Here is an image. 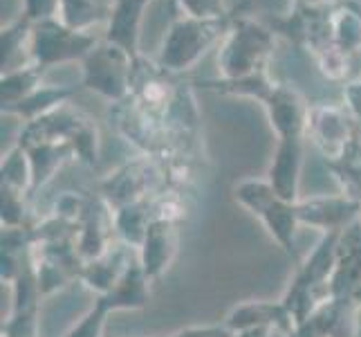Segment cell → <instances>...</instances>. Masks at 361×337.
<instances>
[{
	"instance_id": "obj_1",
	"label": "cell",
	"mask_w": 361,
	"mask_h": 337,
	"mask_svg": "<svg viewBox=\"0 0 361 337\" xmlns=\"http://www.w3.org/2000/svg\"><path fill=\"white\" fill-rule=\"evenodd\" d=\"M233 198L265 225L269 236L279 243V247L288 254L294 266L301 264L296 247V232L301 227L296 214V203L283 201L271 189V184L263 180H243L240 184H235Z\"/></svg>"
},
{
	"instance_id": "obj_2",
	"label": "cell",
	"mask_w": 361,
	"mask_h": 337,
	"mask_svg": "<svg viewBox=\"0 0 361 337\" xmlns=\"http://www.w3.org/2000/svg\"><path fill=\"white\" fill-rule=\"evenodd\" d=\"M180 236L182 232L178 220L155 216L153 223L148 225L144 241L137 247V259H140V266L146 272V277L151 279V283L157 281L171 268L180 247Z\"/></svg>"
},
{
	"instance_id": "obj_3",
	"label": "cell",
	"mask_w": 361,
	"mask_h": 337,
	"mask_svg": "<svg viewBox=\"0 0 361 337\" xmlns=\"http://www.w3.org/2000/svg\"><path fill=\"white\" fill-rule=\"evenodd\" d=\"M298 223L305 227L328 232H341L361 216V203L348 196H317L296 203Z\"/></svg>"
},
{
	"instance_id": "obj_4",
	"label": "cell",
	"mask_w": 361,
	"mask_h": 337,
	"mask_svg": "<svg viewBox=\"0 0 361 337\" xmlns=\"http://www.w3.org/2000/svg\"><path fill=\"white\" fill-rule=\"evenodd\" d=\"M222 324L235 335L247 329H258L267 326L276 333H283L288 337L294 331V319L290 310L281 302H267V299H254V302H243L235 304L229 313L222 319Z\"/></svg>"
},
{
	"instance_id": "obj_5",
	"label": "cell",
	"mask_w": 361,
	"mask_h": 337,
	"mask_svg": "<svg viewBox=\"0 0 361 337\" xmlns=\"http://www.w3.org/2000/svg\"><path fill=\"white\" fill-rule=\"evenodd\" d=\"M137 249L126 243H113L108 252L92 261H85L79 272V281H83L94 295H106L113 285L121 279V274L133 264Z\"/></svg>"
},
{
	"instance_id": "obj_6",
	"label": "cell",
	"mask_w": 361,
	"mask_h": 337,
	"mask_svg": "<svg viewBox=\"0 0 361 337\" xmlns=\"http://www.w3.org/2000/svg\"><path fill=\"white\" fill-rule=\"evenodd\" d=\"M267 182L283 201H301L298 198V184H301V144H298V137H283L276 158L271 162Z\"/></svg>"
},
{
	"instance_id": "obj_7",
	"label": "cell",
	"mask_w": 361,
	"mask_h": 337,
	"mask_svg": "<svg viewBox=\"0 0 361 337\" xmlns=\"http://www.w3.org/2000/svg\"><path fill=\"white\" fill-rule=\"evenodd\" d=\"M102 297L110 306V310H140L151 304V279L140 266V259H133V264L121 274V279Z\"/></svg>"
},
{
	"instance_id": "obj_8",
	"label": "cell",
	"mask_w": 361,
	"mask_h": 337,
	"mask_svg": "<svg viewBox=\"0 0 361 337\" xmlns=\"http://www.w3.org/2000/svg\"><path fill=\"white\" fill-rule=\"evenodd\" d=\"M353 308V304L330 297L319 304L301 324H296L288 337H337L341 333H348L345 317L350 315Z\"/></svg>"
},
{
	"instance_id": "obj_9",
	"label": "cell",
	"mask_w": 361,
	"mask_h": 337,
	"mask_svg": "<svg viewBox=\"0 0 361 337\" xmlns=\"http://www.w3.org/2000/svg\"><path fill=\"white\" fill-rule=\"evenodd\" d=\"M153 218H155V209H153V201H148V198L113 209V225L117 239L137 249L142 245L148 232V225L153 223Z\"/></svg>"
},
{
	"instance_id": "obj_10",
	"label": "cell",
	"mask_w": 361,
	"mask_h": 337,
	"mask_svg": "<svg viewBox=\"0 0 361 337\" xmlns=\"http://www.w3.org/2000/svg\"><path fill=\"white\" fill-rule=\"evenodd\" d=\"M110 313L113 310H110V306L104 299L94 297V304L88 308V313L81 319H77V324L66 333V337H104V329Z\"/></svg>"
},
{
	"instance_id": "obj_11",
	"label": "cell",
	"mask_w": 361,
	"mask_h": 337,
	"mask_svg": "<svg viewBox=\"0 0 361 337\" xmlns=\"http://www.w3.org/2000/svg\"><path fill=\"white\" fill-rule=\"evenodd\" d=\"M3 187L32 194V165L23 151H14L3 162Z\"/></svg>"
},
{
	"instance_id": "obj_12",
	"label": "cell",
	"mask_w": 361,
	"mask_h": 337,
	"mask_svg": "<svg viewBox=\"0 0 361 337\" xmlns=\"http://www.w3.org/2000/svg\"><path fill=\"white\" fill-rule=\"evenodd\" d=\"M0 218L3 227H30L27 225V207H25V194L3 187L0 198Z\"/></svg>"
},
{
	"instance_id": "obj_13",
	"label": "cell",
	"mask_w": 361,
	"mask_h": 337,
	"mask_svg": "<svg viewBox=\"0 0 361 337\" xmlns=\"http://www.w3.org/2000/svg\"><path fill=\"white\" fill-rule=\"evenodd\" d=\"M159 337H233V333L220 321V324H204V326H186L171 335H159Z\"/></svg>"
},
{
	"instance_id": "obj_14",
	"label": "cell",
	"mask_w": 361,
	"mask_h": 337,
	"mask_svg": "<svg viewBox=\"0 0 361 337\" xmlns=\"http://www.w3.org/2000/svg\"><path fill=\"white\" fill-rule=\"evenodd\" d=\"M274 329H267V326H258V329H247V331H240V333H235L233 337H271Z\"/></svg>"
}]
</instances>
